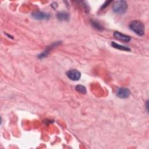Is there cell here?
<instances>
[{"label": "cell", "mask_w": 149, "mask_h": 149, "mask_svg": "<svg viewBox=\"0 0 149 149\" xmlns=\"http://www.w3.org/2000/svg\"><path fill=\"white\" fill-rule=\"evenodd\" d=\"M129 28L138 36H141L144 34V25L139 20H133L129 24Z\"/></svg>", "instance_id": "cell-1"}, {"label": "cell", "mask_w": 149, "mask_h": 149, "mask_svg": "<svg viewBox=\"0 0 149 149\" xmlns=\"http://www.w3.org/2000/svg\"><path fill=\"white\" fill-rule=\"evenodd\" d=\"M112 9L114 12L116 13L122 15L125 13L127 9V3L126 1L119 0L114 2Z\"/></svg>", "instance_id": "cell-2"}, {"label": "cell", "mask_w": 149, "mask_h": 149, "mask_svg": "<svg viewBox=\"0 0 149 149\" xmlns=\"http://www.w3.org/2000/svg\"><path fill=\"white\" fill-rule=\"evenodd\" d=\"M31 16L38 20H48L50 18V15L47 13H45L43 12L40 11H35L33 12L31 14Z\"/></svg>", "instance_id": "cell-3"}, {"label": "cell", "mask_w": 149, "mask_h": 149, "mask_svg": "<svg viewBox=\"0 0 149 149\" xmlns=\"http://www.w3.org/2000/svg\"><path fill=\"white\" fill-rule=\"evenodd\" d=\"M67 77L73 81H77L80 79L81 73L76 69H71L66 72Z\"/></svg>", "instance_id": "cell-4"}, {"label": "cell", "mask_w": 149, "mask_h": 149, "mask_svg": "<svg viewBox=\"0 0 149 149\" xmlns=\"http://www.w3.org/2000/svg\"><path fill=\"white\" fill-rule=\"evenodd\" d=\"M61 44L60 41H56V42H55L54 43H52V44H51L49 46H48L46 49L44 50V51L42 53H41L38 56V57L40 58V59H42V58H45L46 56H48V55L49 54V52H51V51L52 49H53L55 47H56L57 46H58L59 44Z\"/></svg>", "instance_id": "cell-5"}, {"label": "cell", "mask_w": 149, "mask_h": 149, "mask_svg": "<svg viewBox=\"0 0 149 149\" xmlns=\"http://www.w3.org/2000/svg\"><path fill=\"white\" fill-rule=\"evenodd\" d=\"M113 37L116 39L125 42H128L131 40V37L129 36L122 34L120 32L118 31H115L113 33Z\"/></svg>", "instance_id": "cell-6"}, {"label": "cell", "mask_w": 149, "mask_h": 149, "mask_svg": "<svg viewBox=\"0 0 149 149\" xmlns=\"http://www.w3.org/2000/svg\"><path fill=\"white\" fill-rule=\"evenodd\" d=\"M130 94V91L127 88L125 87H121L119 88L116 92V95L122 99H125L127 98Z\"/></svg>", "instance_id": "cell-7"}, {"label": "cell", "mask_w": 149, "mask_h": 149, "mask_svg": "<svg viewBox=\"0 0 149 149\" xmlns=\"http://www.w3.org/2000/svg\"><path fill=\"white\" fill-rule=\"evenodd\" d=\"M57 18L61 21L68 20L69 19V14L65 11L59 12L57 13Z\"/></svg>", "instance_id": "cell-8"}, {"label": "cell", "mask_w": 149, "mask_h": 149, "mask_svg": "<svg viewBox=\"0 0 149 149\" xmlns=\"http://www.w3.org/2000/svg\"><path fill=\"white\" fill-rule=\"evenodd\" d=\"M111 45L112 47L116 48L118 49L119 50H122V51H130L131 49L130 48L126 47L125 45H120L118 43H116L114 41H112L111 42Z\"/></svg>", "instance_id": "cell-9"}, {"label": "cell", "mask_w": 149, "mask_h": 149, "mask_svg": "<svg viewBox=\"0 0 149 149\" xmlns=\"http://www.w3.org/2000/svg\"><path fill=\"white\" fill-rule=\"evenodd\" d=\"M91 24L92 26L97 30H102L103 29V27L101 25V24L99 22H98L96 20H91Z\"/></svg>", "instance_id": "cell-10"}, {"label": "cell", "mask_w": 149, "mask_h": 149, "mask_svg": "<svg viewBox=\"0 0 149 149\" xmlns=\"http://www.w3.org/2000/svg\"><path fill=\"white\" fill-rule=\"evenodd\" d=\"M76 90L81 94H86L87 93V90L86 87L82 85H77L75 87Z\"/></svg>", "instance_id": "cell-11"}, {"label": "cell", "mask_w": 149, "mask_h": 149, "mask_svg": "<svg viewBox=\"0 0 149 149\" xmlns=\"http://www.w3.org/2000/svg\"><path fill=\"white\" fill-rule=\"evenodd\" d=\"M111 2H112L111 1H106V2L102 5V7H101V9H104V8H106Z\"/></svg>", "instance_id": "cell-12"}, {"label": "cell", "mask_w": 149, "mask_h": 149, "mask_svg": "<svg viewBox=\"0 0 149 149\" xmlns=\"http://www.w3.org/2000/svg\"><path fill=\"white\" fill-rule=\"evenodd\" d=\"M148 101H146V109H147V111H148Z\"/></svg>", "instance_id": "cell-13"}]
</instances>
